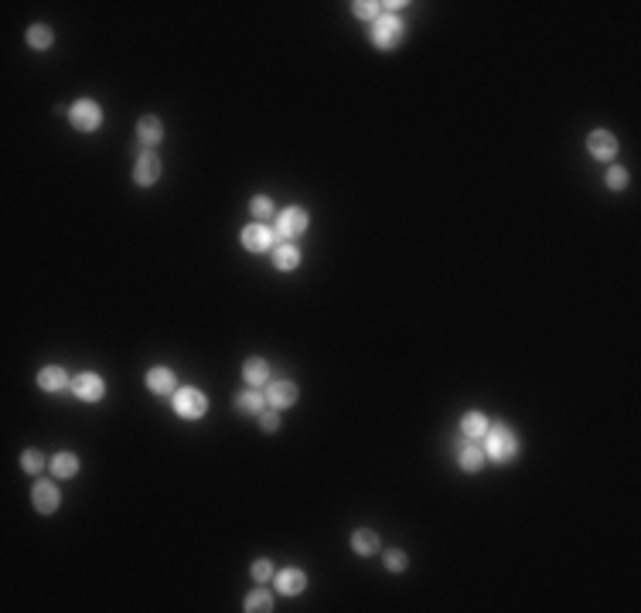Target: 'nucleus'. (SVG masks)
<instances>
[{
  "mask_svg": "<svg viewBox=\"0 0 641 613\" xmlns=\"http://www.w3.org/2000/svg\"><path fill=\"white\" fill-rule=\"evenodd\" d=\"M485 453L495 463H505L518 453V436L508 426H488L485 433Z\"/></svg>",
  "mask_w": 641,
  "mask_h": 613,
  "instance_id": "nucleus-1",
  "label": "nucleus"
},
{
  "mask_svg": "<svg viewBox=\"0 0 641 613\" xmlns=\"http://www.w3.org/2000/svg\"><path fill=\"white\" fill-rule=\"evenodd\" d=\"M252 215H256V218H270V215H273V201L263 198V195L252 198Z\"/></svg>",
  "mask_w": 641,
  "mask_h": 613,
  "instance_id": "nucleus-28",
  "label": "nucleus"
},
{
  "mask_svg": "<svg viewBox=\"0 0 641 613\" xmlns=\"http://www.w3.org/2000/svg\"><path fill=\"white\" fill-rule=\"evenodd\" d=\"M242 378H246L250 385H266V382H270V368H266L263 358H250L246 368H242Z\"/></svg>",
  "mask_w": 641,
  "mask_h": 613,
  "instance_id": "nucleus-20",
  "label": "nucleus"
},
{
  "mask_svg": "<svg viewBox=\"0 0 641 613\" xmlns=\"http://www.w3.org/2000/svg\"><path fill=\"white\" fill-rule=\"evenodd\" d=\"M587 147H590V153H594L597 160H610V157L617 153V140H614V133H607V130H594V133L587 137Z\"/></svg>",
  "mask_w": 641,
  "mask_h": 613,
  "instance_id": "nucleus-9",
  "label": "nucleus"
},
{
  "mask_svg": "<svg viewBox=\"0 0 641 613\" xmlns=\"http://www.w3.org/2000/svg\"><path fill=\"white\" fill-rule=\"evenodd\" d=\"M457 460H461V467H464L468 474H478V470L485 467V450L478 443H461L457 446Z\"/></svg>",
  "mask_w": 641,
  "mask_h": 613,
  "instance_id": "nucleus-12",
  "label": "nucleus"
},
{
  "mask_svg": "<svg viewBox=\"0 0 641 613\" xmlns=\"http://www.w3.org/2000/svg\"><path fill=\"white\" fill-rule=\"evenodd\" d=\"M157 177H160V160H157L154 150H143L140 157H137V168H133V181L147 187V184H154Z\"/></svg>",
  "mask_w": 641,
  "mask_h": 613,
  "instance_id": "nucleus-8",
  "label": "nucleus"
},
{
  "mask_svg": "<svg viewBox=\"0 0 641 613\" xmlns=\"http://www.w3.org/2000/svg\"><path fill=\"white\" fill-rule=\"evenodd\" d=\"M51 470H55L58 477H76L78 457L76 453H55V457H51Z\"/></svg>",
  "mask_w": 641,
  "mask_h": 613,
  "instance_id": "nucleus-22",
  "label": "nucleus"
},
{
  "mask_svg": "<svg viewBox=\"0 0 641 613\" xmlns=\"http://www.w3.org/2000/svg\"><path fill=\"white\" fill-rule=\"evenodd\" d=\"M28 41H31V48H48L55 41V34H51L48 24H34V28L28 31Z\"/></svg>",
  "mask_w": 641,
  "mask_h": 613,
  "instance_id": "nucleus-24",
  "label": "nucleus"
},
{
  "mask_svg": "<svg viewBox=\"0 0 641 613\" xmlns=\"http://www.w3.org/2000/svg\"><path fill=\"white\" fill-rule=\"evenodd\" d=\"M235 409H242V413H252V416H260L266 409V396L260 392V388H250V392H242V396L235 398Z\"/></svg>",
  "mask_w": 641,
  "mask_h": 613,
  "instance_id": "nucleus-19",
  "label": "nucleus"
},
{
  "mask_svg": "<svg viewBox=\"0 0 641 613\" xmlns=\"http://www.w3.org/2000/svg\"><path fill=\"white\" fill-rule=\"evenodd\" d=\"M352 11H355V17H365V21H379V17H382V4H372V0H359V4H352Z\"/></svg>",
  "mask_w": 641,
  "mask_h": 613,
  "instance_id": "nucleus-26",
  "label": "nucleus"
},
{
  "mask_svg": "<svg viewBox=\"0 0 641 613\" xmlns=\"http://www.w3.org/2000/svg\"><path fill=\"white\" fill-rule=\"evenodd\" d=\"M352 549L359 552V555H376L379 552V535L376 532H369V528H361L352 535Z\"/></svg>",
  "mask_w": 641,
  "mask_h": 613,
  "instance_id": "nucleus-21",
  "label": "nucleus"
},
{
  "mask_svg": "<svg viewBox=\"0 0 641 613\" xmlns=\"http://www.w3.org/2000/svg\"><path fill=\"white\" fill-rule=\"evenodd\" d=\"M266 398L273 409H283V406H294L297 402V385L294 382H273L266 388Z\"/></svg>",
  "mask_w": 641,
  "mask_h": 613,
  "instance_id": "nucleus-11",
  "label": "nucleus"
},
{
  "mask_svg": "<svg viewBox=\"0 0 641 613\" xmlns=\"http://www.w3.org/2000/svg\"><path fill=\"white\" fill-rule=\"evenodd\" d=\"M304 586H307V576H304L300 569H283L280 576H277V589H280V593H287V597L300 593Z\"/></svg>",
  "mask_w": 641,
  "mask_h": 613,
  "instance_id": "nucleus-15",
  "label": "nucleus"
},
{
  "mask_svg": "<svg viewBox=\"0 0 641 613\" xmlns=\"http://www.w3.org/2000/svg\"><path fill=\"white\" fill-rule=\"evenodd\" d=\"M21 467H24L28 474H41V470H45V453H38V450H24V453H21Z\"/></svg>",
  "mask_w": 641,
  "mask_h": 613,
  "instance_id": "nucleus-25",
  "label": "nucleus"
},
{
  "mask_svg": "<svg viewBox=\"0 0 641 613\" xmlns=\"http://www.w3.org/2000/svg\"><path fill=\"white\" fill-rule=\"evenodd\" d=\"M252 579H260V582L273 579V566H270L266 559H260V562H252Z\"/></svg>",
  "mask_w": 641,
  "mask_h": 613,
  "instance_id": "nucleus-30",
  "label": "nucleus"
},
{
  "mask_svg": "<svg viewBox=\"0 0 641 613\" xmlns=\"http://www.w3.org/2000/svg\"><path fill=\"white\" fill-rule=\"evenodd\" d=\"M607 187H614V191L627 187V170L625 168H610L607 170Z\"/></svg>",
  "mask_w": 641,
  "mask_h": 613,
  "instance_id": "nucleus-27",
  "label": "nucleus"
},
{
  "mask_svg": "<svg viewBox=\"0 0 641 613\" xmlns=\"http://www.w3.org/2000/svg\"><path fill=\"white\" fill-rule=\"evenodd\" d=\"M160 137H164V126H160L157 116H143V120L137 123V140H140L147 150H150L154 143H160Z\"/></svg>",
  "mask_w": 641,
  "mask_h": 613,
  "instance_id": "nucleus-13",
  "label": "nucleus"
},
{
  "mask_svg": "<svg viewBox=\"0 0 641 613\" xmlns=\"http://www.w3.org/2000/svg\"><path fill=\"white\" fill-rule=\"evenodd\" d=\"M461 433L468 436V440H485V433H488V419L481 413H468L464 419H461Z\"/></svg>",
  "mask_w": 641,
  "mask_h": 613,
  "instance_id": "nucleus-18",
  "label": "nucleus"
},
{
  "mask_svg": "<svg viewBox=\"0 0 641 613\" xmlns=\"http://www.w3.org/2000/svg\"><path fill=\"white\" fill-rule=\"evenodd\" d=\"M174 409H178V416H185V419H202L205 409H208V398H205L198 388H178Z\"/></svg>",
  "mask_w": 641,
  "mask_h": 613,
  "instance_id": "nucleus-4",
  "label": "nucleus"
},
{
  "mask_svg": "<svg viewBox=\"0 0 641 613\" xmlns=\"http://www.w3.org/2000/svg\"><path fill=\"white\" fill-rule=\"evenodd\" d=\"M147 388L157 392V396L174 392V371H171V368H150V375H147Z\"/></svg>",
  "mask_w": 641,
  "mask_h": 613,
  "instance_id": "nucleus-14",
  "label": "nucleus"
},
{
  "mask_svg": "<svg viewBox=\"0 0 641 613\" xmlns=\"http://www.w3.org/2000/svg\"><path fill=\"white\" fill-rule=\"evenodd\" d=\"M386 566H389L392 572H403V569H406V555H403V552H389V555H386Z\"/></svg>",
  "mask_w": 641,
  "mask_h": 613,
  "instance_id": "nucleus-31",
  "label": "nucleus"
},
{
  "mask_svg": "<svg viewBox=\"0 0 641 613\" xmlns=\"http://www.w3.org/2000/svg\"><path fill=\"white\" fill-rule=\"evenodd\" d=\"M403 34H406V28H403V21L396 14H382L379 21H372V45L376 48H396L399 41H403Z\"/></svg>",
  "mask_w": 641,
  "mask_h": 613,
  "instance_id": "nucleus-2",
  "label": "nucleus"
},
{
  "mask_svg": "<svg viewBox=\"0 0 641 613\" xmlns=\"http://www.w3.org/2000/svg\"><path fill=\"white\" fill-rule=\"evenodd\" d=\"M273 262H277V269L290 273V269H297V266H300V249L294 242L277 245V252H273Z\"/></svg>",
  "mask_w": 641,
  "mask_h": 613,
  "instance_id": "nucleus-16",
  "label": "nucleus"
},
{
  "mask_svg": "<svg viewBox=\"0 0 641 613\" xmlns=\"http://www.w3.org/2000/svg\"><path fill=\"white\" fill-rule=\"evenodd\" d=\"M242 245H246L250 252H270V249L277 245V229H270V225H246Z\"/></svg>",
  "mask_w": 641,
  "mask_h": 613,
  "instance_id": "nucleus-5",
  "label": "nucleus"
},
{
  "mask_svg": "<svg viewBox=\"0 0 641 613\" xmlns=\"http://www.w3.org/2000/svg\"><path fill=\"white\" fill-rule=\"evenodd\" d=\"M72 392H76L78 398H86V402H99V398H103V392H106V385H103V378H99V375H93V371H82V375H76V382H72Z\"/></svg>",
  "mask_w": 641,
  "mask_h": 613,
  "instance_id": "nucleus-7",
  "label": "nucleus"
},
{
  "mask_svg": "<svg viewBox=\"0 0 641 613\" xmlns=\"http://www.w3.org/2000/svg\"><path fill=\"white\" fill-rule=\"evenodd\" d=\"M260 426H263L266 433H273V429L280 426V416H277V409H263V413H260Z\"/></svg>",
  "mask_w": 641,
  "mask_h": 613,
  "instance_id": "nucleus-29",
  "label": "nucleus"
},
{
  "mask_svg": "<svg viewBox=\"0 0 641 613\" xmlns=\"http://www.w3.org/2000/svg\"><path fill=\"white\" fill-rule=\"evenodd\" d=\"M246 610L250 613H270L273 610V597H270L266 589H252L250 597H246Z\"/></svg>",
  "mask_w": 641,
  "mask_h": 613,
  "instance_id": "nucleus-23",
  "label": "nucleus"
},
{
  "mask_svg": "<svg viewBox=\"0 0 641 613\" xmlns=\"http://www.w3.org/2000/svg\"><path fill=\"white\" fill-rule=\"evenodd\" d=\"M68 120H72V126H76V130H86V133H93L96 126L103 123V109H99V103H93V99H78L76 106L68 109Z\"/></svg>",
  "mask_w": 641,
  "mask_h": 613,
  "instance_id": "nucleus-3",
  "label": "nucleus"
},
{
  "mask_svg": "<svg viewBox=\"0 0 641 613\" xmlns=\"http://www.w3.org/2000/svg\"><path fill=\"white\" fill-rule=\"evenodd\" d=\"M38 385H41L45 392H62L65 385H68V375H65L58 365L41 368V375H38Z\"/></svg>",
  "mask_w": 641,
  "mask_h": 613,
  "instance_id": "nucleus-17",
  "label": "nucleus"
},
{
  "mask_svg": "<svg viewBox=\"0 0 641 613\" xmlns=\"http://www.w3.org/2000/svg\"><path fill=\"white\" fill-rule=\"evenodd\" d=\"M31 494H34V508H38L41 515H51V511L58 508V498H62L58 488H55V484H48V480H38Z\"/></svg>",
  "mask_w": 641,
  "mask_h": 613,
  "instance_id": "nucleus-10",
  "label": "nucleus"
},
{
  "mask_svg": "<svg viewBox=\"0 0 641 613\" xmlns=\"http://www.w3.org/2000/svg\"><path fill=\"white\" fill-rule=\"evenodd\" d=\"M300 232H307V212L304 208H283L277 218V235L280 239H294Z\"/></svg>",
  "mask_w": 641,
  "mask_h": 613,
  "instance_id": "nucleus-6",
  "label": "nucleus"
}]
</instances>
